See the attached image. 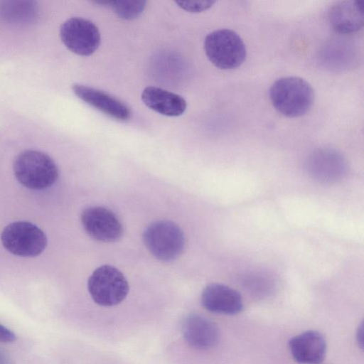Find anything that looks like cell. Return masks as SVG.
I'll return each mask as SVG.
<instances>
[{"label": "cell", "mask_w": 364, "mask_h": 364, "mask_svg": "<svg viewBox=\"0 0 364 364\" xmlns=\"http://www.w3.org/2000/svg\"><path fill=\"white\" fill-rule=\"evenodd\" d=\"M244 283L255 294L268 292L272 287V281L267 275L258 273L247 275Z\"/></svg>", "instance_id": "cell-18"}, {"label": "cell", "mask_w": 364, "mask_h": 364, "mask_svg": "<svg viewBox=\"0 0 364 364\" xmlns=\"http://www.w3.org/2000/svg\"><path fill=\"white\" fill-rule=\"evenodd\" d=\"M205 53L217 68L230 70L240 66L246 58L245 45L234 31L227 28L215 30L208 34L204 41Z\"/></svg>", "instance_id": "cell-3"}, {"label": "cell", "mask_w": 364, "mask_h": 364, "mask_svg": "<svg viewBox=\"0 0 364 364\" xmlns=\"http://www.w3.org/2000/svg\"><path fill=\"white\" fill-rule=\"evenodd\" d=\"M16 339L15 333L10 329L0 324V342L11 343Z\"/></svg>", "instance_id": "cell-20"}, {"label": "cell", "mask_w": 364, "mask_h": 364, "mask_svg": "<svg viewBox=\"0 0 364 364\" xmlns=\"http://www.w3.org/2000/svg\"><path fill=\"white\" fill-rule=\"evenodd\" d=\"M203 306L208 311L225 315H235L243 309L241 295L235 289L219 283H211L201 295Z\"/></svg>", "instance_id": "cell-10"}, {"label": "cell", "mask_w": 364, "mask_h": 364, "mask_svg": "<svg viewBox=\"0 0 364 364\" xmlns=\"http://www.w3.org/2000/svg\"><path fill=\"white\" fill-rule=\"evenodd\" d=\"M14 172L18 181L31 190L48 188L58 176L54 161L48 154L33 149L23 151L16 156Z\"/></svg>", "instance_id": "cell-2"}, {"label": "cell", "mask_w": 364, "mask_h": 364, "mask_svg": "<svg viewBox=\"0 0 364 364\" xmlns=\"http://www.w3.org/2000/svg\"><path fill=\"white\" fill-rule=\"evenodd\" d=\"M81 222L87 233L102 242H113L122 235L123 228L111 210L100 206L90 207L81 214Z\"/></svg>", "instance_id": "cell-9"}, {"label": "cell", "mask_w": 364, "mask_h": 364, "mask_svg": "<svg viewBox=\"0 0 364 364\" xmlns=\"http://www.w3.org/2000/svg\"><path fill=\"white\" fill-rule=\"evenodd\" d=\"M146 1L141 0L109 1L108 5L121 18L133 20L145 9Z\"/></svg>", "instance_id": "cell-17"}, {"label": "cell", "mask_w": 364, "mask_h": 364, "mask_svg": "<svg viewBox=\"0 0 364 364\" xmlns=\"http://www.w3.org/2000/svg\"><path fill=\"white\" fill-rule=\"evenodd\" d=\"M143 238L149 251L161 261L176 259L184 249V235L181 228L171 221L152 223L145 229Z\"/></svg>", "instance_id": "cell-4"}, {"label": "cell", "mask_w": 364, "mask_h": 364, "mask_svg": "<svg viewBox=\"0 0 364 364\" xmlns=\"http://www.w3.org/2000/svg\"><path fill=\"white\" fill-rule=\"evenodd\" d=\"M72 90L81 100L115 119L126 121L131 117L130 109L107 92L79 83L73 84Z\"/></svg>", "instance_id": "cell-11"}, {"label": "cell", "mask_w": 364, "mask_h": 364, "mask_svg": "<svg viewBox=\"0 0 364 364\" xmlns=\"http://www.w3.org/2000/svg\"><path fill=\"white\" fill-rule=\"evenodd\" d=\"M87 288L93 301L103 306L119 304L129 291V284L123 274L110 265L97 268L88 279Z\"/></svg>", "instance_id": "cell-6"}, {"label": "cell", "mask_w": 364, "mask_h": 364, "mask_svg": "<svg viewBox=\"0 0 364 364\" xmlns=\"http://www.w3.org/2000/svg\"><path fill=\"white\" fill-rule=\"evenodd\" d=\"M329 23L340 33H352L360 30L364 23V1H341L328 11Z\"/></svg>", "instance_id": "cell-13"}, {"label": "cell", "mask_w": 364, "mask_h": 364, "mask_svg": "<svg viewBox=\"0 0 364 364\" xmlns=\"http://www.w3.org/2000/svg\"><path fill=\"white\" fill-rule=\"evenodd\" d=\"M4 248L19 257H36L47 245L46 234L36 225L26 221H16L4 228L1 234Z\"/></svg>", "instance_id": "cell-5"}, {"label": "cell", "mask_w": 364, "mask_h": 364, "mask_svg": "<svg viewBox=\"0 0 364 364\" xmlns=\"http://www.w3.org/2000/svg\"><path fill=\"white\" fill-rule=\"evenodd\" d=\"M308 174L314 180L333 184L343 179L348 173V163L344 156L331 149H320L309 155L306 162Z\"/></svg>", "instance_id": "cell-8"}, {"label": "cell", "mask_w": 364, "mask_h": 364, "mask_svg": "<svg viewBox=\"0 0 364 364\" xmlns=\"http://www.w3.org/2000/svg\"><path fill=\"white\" fill-rule=\"evenodd\" d=\"M215 2V1L210 0L176 1V4L188 12L199 13L210 8Z\"/></svg>", "instance_id": "cell-19"}, {"label": "cell", "mask_w": 364, "mask_h": 364, "mask_svg": "<svg viewBox=\"0 0 364 364\" xmlns=\"http://www.w3.org/2000/svg\"><path fill=\"white\" fill-rule=\"evenodd\" d=\"M363 323L361 322L358 327L356 332V340L360 348H363Z\"/></svg>", "instance_id": "cell-21"}, {"label": "cell", "mask_w": 364, "mask_h": 364, "mask_svg": "<svg viewBox=\"0 0 364 364\" xmlns=\"http://www.w3.org/2000/svg\"><path fill=\"white\" fill-rule=\"evenodd\" d=\"M274 107L287 117H298L307 113L314 100L310 84L299 77H284L276 80L269 90Z\"/></svg>", "instance_id": "cell-1"}, {"label": "cell", "mask_w": 364, "mask_h": 364, "mask_svg": "<svg viewBox=\"0 0 364 364\" xmlns=\"http://www.w3.org/2000/svg\"><path fill=\"white\" fill-rule=\"evenodd\" d=\"M141 97L146 107L167 117H178L183 114L187 107L181 96L157 87H146Z\"/></svg>", "instance_id": "cell-15"}, {"label": "cell", "mask_w": 364, "mask_h": 364, "mask_svg": "<svg viewBox=\"0 0 364 364\" xmlns=\"http://www.w3.org/2000/svg\"><path fill=\"white\" fill-rule=\"evenodd\" d=\"M182 332L186 341L199 350L212 348L218 343L220 337L216 324L199 314H191L184 319Z\"/></svg>", "instance_id": "cell-14"}, {"label": "cell", "mask_w": 364, "mask_h": 364, "mask_svg": "<svg viewBox=\"0 0 364 364\" xmlns=\"http://www.w3.org/2000/svg\"><path fill=\"white\" fill-rule=\"evenodd\" d=\"M0 364H10L9 359L1 351H0Z\"/></svg>", "instance_id": "cell-22"}, {"label": "cell", "mask_w": 364, "mask_h": 364, "mask_svg": "<svg viewBox=\"0 0 364 364\" xmlns=\"http://www.w3.org/2000/svg\"><path fill=\"white\" fill-rule=\"evenodd\" d=\"M38 4L34 1H0V20L8 24L26 26L36 23L39 17Z\"/></svg>", "instance_id": "cell-16"}, {"label": "cell", "mask_w": 364, "mask_h": 364, "mask_svg": "<svg viewBox=\"0 0 364 364\" xmlns=\"http://www.w3.org/2000/svg\"><path fill=\"white\" fill-rule=\"evenodd\" d=\"M289 348L297 363L320 364L326 357V342L320 332L309 330L291 338L289 341Z\"/></svg>", "instance_id": "cell-12"}, {"label": "cell", "mask_w": 364, "mask_h": 364, "mask_svg": "<svg viewBox=\"0 0 364 364\" xmlns=\"http://www.w3.org/2000/svg\"><path fill=\"white\" fill-rule=\"evenodd\" d=\"M60 37L65 46L73 53L88 56L94 53L100 44V33L90 20L72 17L60 28Z\"/></svg>", "instance_id": "cell-7"}]
</instances>
